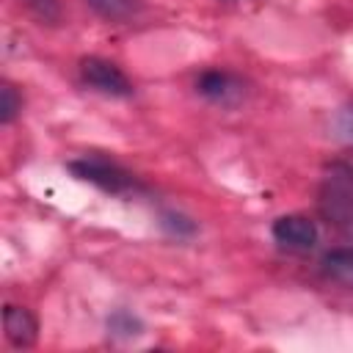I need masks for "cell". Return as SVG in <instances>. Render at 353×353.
<instances>
[{
	"label": "cell",
	"instance_id": "3957f363",
	"mask_svg": "<svg viewBox=\"0 0 353 353\" xmlns=\"http://www.w3.org/2000/svg\"><path fill=\"white\" fill-rule=\"evenodd\" d=\"M80 77L88 88H94L97 94H105V97H116V99H124V97H132V83L130 77L108 58H99V55H88L80 61Z\"/></svg>",
	"mask_w": 353,
	"mask_h": 353
},
{
	"label": "cell",
	"instance_id": "6da1fadb",
	"mask_svg": "<svg viewBox=\"0 0 353 353\" xmlns=\"http://www.w3.org/2000/svg\"><path fill=\"white\" fill-rule=\"evenodd\" d=\"M317 204L328 223L339 229H353V165L350 163L336 160L325 168Z\"/></svg>",
	"mask_w": 353,
	"mask_h": 353
},
{
	"label": "cell",
	"instance_id": "ba28073f",
	"mask_svg": "<svg viewBox=\"0 0 353 353\" xmlns=\"http://www.w3.org/2000/svg\"><path fill=\"white\" fill-rule=\"evenodd\" d=\"M99 17L105 19H113V22H124L130 19L135 11H138V3L135 0H85Z\"/></svg>",
	"mask_w": 353,
	"mask_h": 353
},
{
	"label": "cell",
	"instance_id": "30bf717a",
	"mask_svg": "<svg viewBox=\"0 0 353 353\" xmlns=\"http://www.w3.org/2000/svg\"><path fill=\"white\" fill-rule=\"evenodd\" d=\"M25 6L44 22H58L61 19V6L58 0H25Z\"/></svg>",
	"mask_w": 353,
	"mask_h": 353
},
{
	"label": "cell",
	"instance_id": "5b68a950",
	"mask_svg": "<svg viewBox=\"0 0 353 353\" xmlns=\"http://www.w3.org/2000/svg\"><path fill=\"white\" fill-rule=\"evenodd\" d=\"M196 91L215 102V105H223V108H232L237 102H243L245 97V83L234 74V72H226V69H207L199 74L196 80Z\"/></svg>",
	"mask_w": 353,
	"mask_h": 353
},
{
	"label": "cell",
	"instance_id": "7a4b0ae2",
	"mask_svg": "<svg viewBox=\"0 0 353 353\" xmlns=\"http://www.w3.org/2000/svg\"><path fill=\"white\" fill-rule=\"evenodd\" d=\"M69 171H72L77 179L91 182V185H97V188L105 190V193L121 196V193H135V190H141L138 179H135L127 168H121L119 163H113V160H108V157H94V154L77 157V160L69 163Z\"/></svg>",
	"mask_w": 353,
	"mask_h": 353
},
{
	"label": "cell",
	"instance_id": "8992f818",
	"mask_svg": "<svg viewBox=\"0 0 353 353\" xmlns=\"http://www.w3.org/2000/svg\"><path fill=\"white\" fill-rule=\"evenodd\" d=\"M3 328H6V339L14 347H30L39 336L36 317L25 306H14V303H8L3 309Z\"/></svg>",
	"mask_w": 353,
	"mask_h": 353
},
{
	"label": "cell",
	"instance_id": "277c9868",
	"mask_svg": "<svg viewBox=\"0 0 353 353\" xmlns=\"http://www.w3.org/2000/svg\"><path fill=\"white\" fill-rule=\"evenodd\" d=\"M270 234L273 240L287 248V251H295V254H303V251H312L317 245V223L301 212H290V215H279L270 226Z\"/></svg>",
	"mask_w": 353,
	"mask_h": 353
},
{
	"label": "cell",
	"instance_id": "9c48e42d",
	"mask_svg": "<svg viewBox=\"0 0 353 353\" xmlns=\"http://www.w3.org/2000/svg\"><path fill=\"white\" fill-rule=\"evenodd\" d=\"M22 110V94L11 85L3 83L0 85V124H11Z\"/></svg>",
	"mask_w": 353,
	"mask_h": 353
},
{
	"label": "cell",
	"instance_id": "52a82bcc",
	"mask_svg": "<svg viewBox=\"0 0 353 353\" xmlns=\"http://www.w3.org/2000/svg\"><path fill=\"white\" fill-rule=\"evenodd\" d=\"M323 273L339 284L353 287V248L342 245V248H331L323 254Z\"/></svg>",
	"mask_w": 353,
	"mask_h": 353
}]
</instances>
